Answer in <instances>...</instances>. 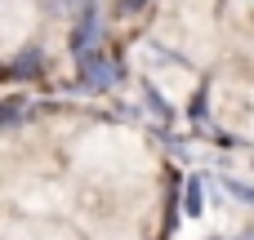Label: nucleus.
<instances>
[{
    "instance_id": "obj_5",
    "label": "nucleus",
    "mask_w": 254,
    "mask_h": 240,
    "mask_svg": "<svg viewBox=\"0 0 254 240\" xmlns=\"http://www.w3.org/2000/svg\"><path fill=\"white\" fill-rule=\"evenodd\" d=\"M223 187H228L241 205H254V187H250V183H241V178H223Z\"/></svg>"
},
{
    "instance_id": "obj_2",
    "label": "nucleus",
    "mask_w": 254,
    "mask_h": 240,
    "mask_svg": "<svg viewBox=\"0 0 254 240\" xmlns=\"http://www.w3.org/2000/svg\"><path fill=\"white\" fill-rule=\"evenodd\" d=\"M94 40H98V18H94V13H85V22H80V27H76V36H71V49H76V62L94 53Z\"/></svg>"
},
{
    "instance_id": "obj_4",
    "label": "nucleus",
    "mask_w": 254,
    "mask_h": 240,
    "mask_svg": "<svg viewBox=\"0 0 254 240\" xmlns=\"http://www.w3.org/2000/svg\"><path fill=\"white\" fill-rule=\"evenodd\" d=\"M201 192H205V178H192V183H188V214H192V218H196V214L205 209Z\"/></svg>"
},
{
    "instance_id": "obj_7",
    "label": "nucleus",
    "mask_w": 254,
    "mask_h": 240,
    "mask_svg": "<svg viewBox=\"0 0 254 240\" xmlns=\"http://www.w3.org/2000/svg\"><path fill=\"white\" fill-rule=\"evenodd\" d=\"M241 240H254V236H241Z\"/></svg>"
},
{
    "instance_id": "obj_6",
    "label": "nucleus",
    "mask_w": 254,
    "mask_h": 240,
    "mask_svg": "<svg viewBox=\"0 0 254 240\" xmlns=\"http://www.w3.org/2000/svg\"><path fill=\"white\" fill-rule=\"evenodd\" d=\"M134 4H143V0H125V9H134Z\"/></svg>"
},
{
    "instance_id": "obj_1",
    "label": "nucleus",
    "mask_w": 254,
    "mask_h": 240,
    "mask_svg": "<svg viewBox=\"0 0 254 240\" xmlns=\"http://www.w3.org/2000/svg\"><path fill=\"white\" fill-rule=\"evenodd\" d=\"M80 76H85L89 89H112V85H116V62H112L103 49H94L89 58H80Z\"/></svg>"
},
{
    "instance_id": "obj_3",
    "label": "nucleus",
    "mask_w": 254,
    "mask_h": 240,
    "mask_svg": "<svg viewBox=\"0 0 254 240\" xmlns=\"http://www.w3.org/2000/svg\"><path fill=\"white\" fill-rule=\"evenodd\" d=\"M22 116H27V98H4V102H0V129L18 125Z\"/></svg>"
}]
</instances>
